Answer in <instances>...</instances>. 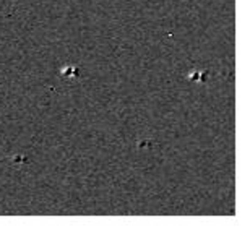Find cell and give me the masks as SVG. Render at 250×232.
I'll use <instances>...</instances> for the list:
<instances>
[{"mask_svg":"<svg viewBox=\"0 0 250 232\" xmlns=\"http://www.w3.org/2000/svg\"><path fill=\"white\" fill-rule=\"evenodd\" d=\"M153 144H155V141H151V140H141V141H138V148H140V149L153 148Z\"/></svg>","mask_w":250,"mask_h":232,"instance_id":"cell-2","label":"cell"},{"mask_svg":"<svg viewBox=\"0 0 250 232\" xmlns=\"http://www.w3.org/2000/svg\"><path fill=\"white\" fill-rule=\"evenodd\" d=\"M28 159H26V156H23V154H16V156H13L12 158V162H15V164H23V162H26Z\"/></svg>","mask_w":250,"mask_h":232,"instance_id":"cell-3","label":"cell"},{"mask_svg":"<svg viewBox=\"0 0 250 232\" xmlns=\"http://www.w3.org/2000/svg\"><path fill=\"white\" fill-rule=\"evenodd\" d=\"M65 80H68V81H80V68L78 67H75V65H67V67H63L62 68V73H60Z\"/></svg>","mask_w":250,"mask_h":232,"instance_id":"cell-1","label":"cell"}]
</instances>
